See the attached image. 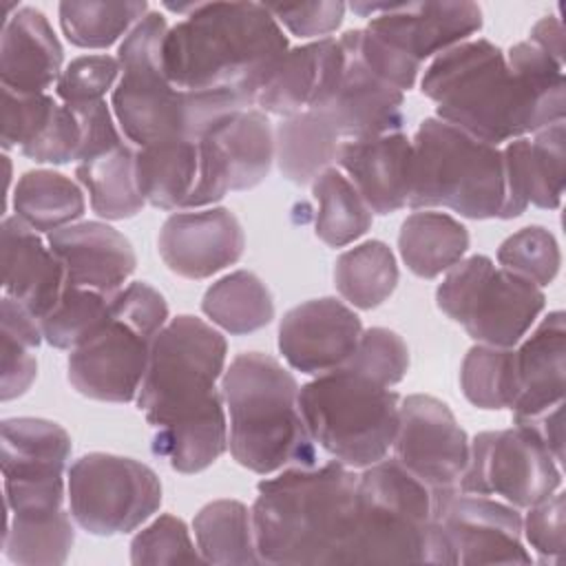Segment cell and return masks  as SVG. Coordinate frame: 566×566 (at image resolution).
Here are the masks:
<instances>
[{
  "label": "cell",
  "instance_id": "cell-1",
  "mask_svg": "<svg viewBox=\"0 0 566 566\" xmlns=\"http://www.w3.org/2000/svg\"><path fill=\"white\" fill-rule=\"evenodd\" d=\"M420 91L438 119L491 146L566 117L564 66L528 40L506 53L482 38L455 44L431 60Z\"/></svg>",
  "mask_w": 566,
  "mask_h": 566
},
{
  "label": "cell",
  "instance_id": "cell-2",
  "mask_svg": "<svg viewBox=\"0 0 566 566\" xmlns=\"http://www.w3.org/2000/svg\"><path fill=\"white\" fill-rule=\"evenodd\" d=\"M184 20L164 38L166 77L186 93H226L254 106V97L290 44L283 27L259 2L164 4Z\"/></svg>",
  "mask_w": 566,
  "mask_h": 566
},
{
  "label": "cell",
  "instance_id": "cell-3",
  "mask_svg": "<svg viewBox=\"0 0 566 566\" xmlns=\"http://www.w3.org/2000/svg\"><path fill=\"white\" fill-rule=\"evenodd\" d=\"M358 475L332 460L287 467L256 484L254 544L261 564H343Z\"/></svg>",
  "mask_w": 566,
  "mask_h": 566
},
{
  "label": "cell",
  "instance_id": "cell-4",
  "mask_svg": "<svg viewBox=\"0 0 566 566\" xmlns=\"http://www.w3.org/2000/svg\"><path fill=\"white\" fill-rule=\"evenodd\" d=\"M168 29L159 11H148L117 49L122 75L111 108L122 135L139 148L170 139L199 142L226 115L250 108L237 95L179 91L161 64Z\"/></svg>",
  "mask_w": 566,
  "mask_h": 566
},
{
  "label": "cell",
  "instance_id": "cell-5",
  "mask_svg": "<svg viewBox=\"0 0 566 566\" xmlns=\"http://www.w3.org/2000/svg\"><path fill=\"white\" fill-rule=\"evenodd\" d=\"M298 391L292 371L274 356L243 352L232 358L221 376V394L228 447L241 467L270 475L316 464V442L305 427Z\"/></svg>",
  "mask_w": 566,
  "mask_h": 566
},
{
  "label": "cell",
  "instance_id": "cell-6",
  "mask_svg": "<svg viewBox=\"0 0 566 566\" xmlns=\"http://www.w3.org/2000/svg\"><path fill=\"white\" fill-rule=\"evenodd\" d=\"M455 564L436 520L433 495L394 458L360 469L354 526L343 564Z\"/></svg>",
  "mask_w": 566,
  "mask_h": 566
},
{
  "label": "cell",
  "instance_id": "cell-7",
  "mask_svg": "<svg viewBox=\"0 0 566 566\" xmlns=\"http://www.w3.org/2000/svg\"><path fill=\"white\" fill-rule=\"evenodd\" d=\"M228 343L206 321L181 314L155 336L137 391V409L153 429L190 424L226 411L217 380L223 376Z\"/></svg>",
  "mask_w": 566,
  "mask_h": 566
},
{
  "label": "cell",
  "instance_id": "cell-8",
  "mask_svg": "<svg viewBox=\"0 0 566 566\" xmlns=\"http://www.w3.org/2000/svg\"><path fill=\"white\" fill-rule=\"evenodd\" d=\"M409 208H449L467 219H500L504 161L491 146L462 128L427 117L411 139Z\"/></svg>",
  "mask_w": 566,
  "mask_h": 566
},
{
  "label": "cell",
  "instance_id": "cell-9",
  "mask_svg": "<svg viewBox=\"0 0 566 566\" xmlns=\"http://www.w3.org/2000/svg\"><path fill=\"white\" fill-rule=\"evenodd\" d=\"M312 440L336 462L367 469L387 458L400 416V396L349 367L314 376L298 391Z\"/></svg>",
  "mask_w": 566,
  "mask_h": 566
},
{
  "label": "cell",
  "instance_id": "cell-10",
  "mask_svg": "<svg viewBox=\"0 0 566 566\" xmlns=\"http://www.w3.org/2000/svg\"><path fill=\"white\" fill-rule=\"evenodd\" d=\"M438 307L482 345L515 347L546 305L542 287L497 268L486 254L458 261L436 290Z\"/></svg>",
  "mask_w": 566,
  "mask_h": 566
},
{
  "label": "cell",
  "instance_id": "cell-11",
  "mask_svg": "<svg viewBox=\"0 0 566 566\" xmlns=\"http://www.w3.org/2000/svg\"><path fill=\"white\" fill-rule=\"evenodd\" d=\"M66 497L82 531L111 537L139 528L159 511L161 482L139 460L93 451L69 467Z\"/></svg>",
  "mask_w": 566,
  "mask_h": 566
},
{
  "label": "cell",
  "instance_id": "cell-12",
  "mask_svg": "<svg viewBox=\"0 0 566 566\" xmlns=\"http://www.w3.org/2000/svg\"><path fill=\"white\" fill-rule=\"evenodd\" d=\"M559 486L562 464L520 424L478 433L469 442V462L458 484L462 493L502 497L515 509H528Z\"/></svg>",
  "mask_w": 566,
  "mask_h": 566
},
{
  "label": "cell",
  "instance_id": "cell-13",
  "mask_svg": "<svg viewBox=\"0 0 566 566\" xmlns=\"http://www.w3.org/2000/svg\"><path fill=\"white\" fill-rule=\"evenodd\" d=\"M391 449L394 460L431 491L433 502L460 491L469 462V436L447 402L427 394L402 398Z\"/></svg>",
  "mask_w": 566,
  "mask_h": 566
},
{
  "label": "cell",
  "instance_id": "cell-14",
  "mask_svg": "<svg viewBox=\"0 0 566 566\" xmlns=\"http://www.w3.org/2000/svg\"><path fill=\"white\" fill-rule=\"evenodd\" d=\"M153 340V334L111 307V318L88 340L71 349L69 382L91 400L130 402L146 376Z\"/></svg>",
  "mask_w": 566,
  "mask_h": 566
},
{
  "label": "cell",
  "instance_id": "cell-15",
  "mask_svg": "<svg viewBox=\"0 0 566 566\" xmlns=\"http://www.w3.org/2000/svg\"><path fill=\"white\" fill-rule=\"evenodd\" d=\"M352 11L369 18L367 31L422 64L482 29L475 2H352Z\"/></svg>",
  "mask_w": 566,
  "mask_h": 566
},
{
  "label": "cell",
  "instance_id": "cell-16",
  "mask_svg": "<svg viewBox=\"0 0 566 566\" xmlns=\"http://www.w3.org/2000/svg\"><path fill=\"white\" fill-rule=\"evenodd\" d=\"M433 520L455 564H533L522 544V515L506 502L455 491L433 502Z\"/></svg>",
  "mask_w": 566,
  "mask_h": 566
},
{
  "label": "cell",
  "instance_id": "cell-17",
  "mask_svg": "<svg viewBox=\"0 0 566 566\" xmlns=\"http://www.w3.org/2000/svg\"><path fill=\"white\" fill-rule=\"evenodd\" d=\"M338 42L343 46L340 66L314 111L321 113L345 142L400 130L405 122V93L365 66L349 31H345Z\"/></svg>",
  "mask_w": 566,
  "mask_h": 566
},
{
  "label": "cell",
  "instance_id": "cell-18",
  "mask_svg": "<svg viewBox=\"0 0 566 566\" xmlns=\"http://www.w3.org/2000/svg\"><path fill=\"white\" fill-rule=\"evenodd\" d=\"M363 323L334 296L312 298L285 312L279 325V352L287 365L307 376L343 367L354 354Z\"/></svg>",
  "mask_w": 566,
  "mask_h": 566
},
{
  "label": "cell",
  "instance_id": "cell-19",
  "mask_svg": "<svg viewBox=\"0 0 566 566\" xmlns=\"http://www.w3.org/2000/svg\"><path fill=\"white\" fill-rule=\"evenodd\" d=\"M157 250L170 272L201 281L241 259L245 234L239 219L228 208L184 210L164 221Z\"/></svg>",
  "mask_w": 566,
  "mask_h": 566
},
{
  "label": "cell",
  "instance_id": "cell-20",
  "mask_svg": "<svg viewBox=\"0 0 566 566\" xmlns=\"http://www.w3.org/2000/svg\"><path fill=\"white\" fill-rule=\"evenodd\" d=\"M504 203L500 219L520 217L531 203L555 210L562 203L566 179V128L564 122L517 137L502 148Z\"/></svg>",
  "mask_w": 566,
  "mask_h": 566
},
{
  "label": "cell",
  "instance_id": "cell-21",
  "mask_svg": "<svg viewBox=\"0 0 566 566\" xmlns=\"http://www.w3.org/2000/svg\"><path fill=\"white\" fill-rule=\"evenodd\" d=\"M46 243L64 265V285L115 296L135 272L130 241L108 223L75 221L46 234Z\"/></svg>",
  "mask_w": 566,
  "mask_h": 566
},
{
  "label": "cell",
  "instance_id": "cell-22",
  "mask_svg": "<svg viewBox=\"0 0 566 566\" xmlns=\"http://www.w3.org/2000/svg\"><path fill=\"white\" fill-rule=\"evenodd\" d=\"M411 139L402 130L340 142L338 168L374 214H394L409 203Z\"/></svg>",
  "mask_w": 566,
  "mask_h": 566
},
{
  "label": "cell",
  "instance_id": "cell-23",
  "mask_svg": "<svg viewBox=\"0 0 566 566\" xmlns=\"http://www.w3.org/2000/svg\"><path fill=\"white\" fill-rule=\"evenodd\" d=\"M515 349L517 394L511 405L513 424H524L564 405L566 389V323L555 310L520 340Z\"/></svg>",
  "mask_w": 566,
  "mask_h": 566
},
{
  "label": "cell",
  "instance_id": "cell-24",
  "mask_svg": "<svg viewBox=\"0 0 566 566\" xmlns=\"http://www.w3.org/2000/svg\"><path fill=\"white\" fill-rule=\"evenodd\" d=\"M2 290L42 321L64 287V265L49 243L22 219L4 217L2 228Z\"/></svg>",
  "mask_w": 566,
  "mask_h": 566
},
{
  "label": "cell",
  "instance_id": "cell-25",
  "mask_svg": "<svg viewBox=\"0 0 566 566\" xmlns=\"http://www.w3.org/2000/svg\"><path fill=\"white\" fill-rule=\"evenodd\" d=\"M340 60L343 46L336 38L290 46L256 93L254 108L281 119L314 111L323 102Z\"/></svg>",
  "mask_w": 566,
  "mask_h": 566
},
{
  "label": "cell",
  "instance_id": "cell-26",
  "mask_svg": "<svg viewBox=\"0 0 566 566\" xmlns=\"http://www.w3.org/2000/svg\"><path fill=\"white\" fill-rule=\"evenodd\" d=\"M64 49L35 7H20L2 24L0 84L13 93H46L62 75Z\"/></svg>",
  "mask_w": 566,
  "mask_h": 566
},
{
  "label": "cell",
  "instance_id": "cell-27",
  "mask_svg": "<svg viewBox=\"0 0 566 566\" xmlns=\"http://www.w3.org/2000/svg\"><path fill=\"white\" fill-rule=\"evenodd\" d=\"M0 433L4 484L64 482L73 444L62 424L27 416L4 418Z\"/></svg>",
  "mask_w": 566,
  "mask_h": 566
},
{
  "label": "cell",
  "instance_id": "cell-28",
  "mask_svg": "<svg viewBox=\"0 0 566 566\" xmlns=\"http://www.w3.org/2000/svg\"><path fill=\"white\" fill-rule=\"evenodd\" d=\"M226 161L230 190L259 186L274 161V128L268 115L254 106L234 111L219 119L206 135Z\"/></svg>",
  "mask_w": 566,
  "mask_h": 566
},
{
  "label": "cell",
  "instance_id": "cell-29",
  "mask_svg": "<svg viewBox=\"0 0 566 566\" xmlns=\"http://www.w3.org/2000/svg\"><path fill=\"white\" fill-rule=\"evenodd\" d=\"M135 172L146 203L159 210H188L199 179V144L170 139L142 146L135 153Z\"/></svg>",
  "mask_w": 566,
  "mask_h": 566
},
{
  "label": "cell",
  "instance_id": "cell-30",
  "mask_svg": "<svg viewBox=\"0 0 566 566\" xmlns=\"http://www.w3.org/2000/svg\"><path fill=\"white\" fill-rule=\"evenodd\" d=\"M469 230L451 214L436 210L411 212L398 232V252L420 279H436L462 261Z\"/></svg>",
  "mask_w": 566,
  "mask_h": 566
},
{
  "label": "cell",
  "instance_id": "cell-31",
  "mask_svg": "<svg viewBox=\"0 0 566 566\" xmlns=\"http://www.w3.org/2000/svg\"><path fill=\"white\" fill-rule=\"evenodd\" d=\"M340 137L316 111L281 119L274 128V161L281 175L296 184H312L323 170L336 164Z\"/></svg>",
  "mask_w": 566,
  "mask_h": 566
},
{
  "label": "cell",
  "instance_id": "cell-32",
  "mask_svg": "<svg viewBox=\"0 0 566 566\" xmlns=\"http://www.w3.org/2000/svg\"><path fill=\"white\" fill-rule=\"evenodd\" d=\"M135 153L124 142L75 166V177L88 192L91 208L97 217L122 221L142 212L146 201L137 186Z\"/></svg>",
  "mask_w": 566,
  "mask_h": 566
},
{
  "label": "cell",
  "instance_id": "cell-33",
  "mask_svg": "<svg viewBox=\"0 0 566 566\" xmlns=\"http://www.w3.org/2000/svg\"><path fill=\"white\" fill-rule=\"evenodd\" d=\"M13 210L35 232H53L75 223L84 210V190L55 170H27L13 190Z\"/></svg>",
  "mask_w": 566,
  "mask_h": 566
},
{
  "label": "cell",
  "instance_id": "cell-34",
  "mask_svg": "<svg viewBox=\"0 0 566 566\" xmlns=\"http://www.w3.org/2000/svg\"><path fill=\"white\" fill-rule=\"evenodd\" d=\"M201 312L223 332L245 336L272 323L274 298L254 272L237 270L206 290Z\"/></svg>",
  "mask_w": 566,
  "mask_h": 566
},
{
  "label": "cell",
  "instance_id": "cell-35",
  "mask_svg": "<svg viewBox=\"0 0 566 566\" xmlns=\"http://www.w3.org/2000/svg\"><path fill=\"white\" fill-rule=\"evenodd\" d=\"M192 531L206 564H261L252 509L239 500H214L195 515Z\"/></svg>",
  "mask_w": 566,
  "mask_h": 566
},
{
  "label": "cell",
  "instance_id": "cell-36",
  "mask_svg": "<svg viewBox=\"0 0 566 566\" xmlns=\"http://www.w3.org/2000/svg\"><path fill=\"white\" fill-rule=\"evenodd\" d=\"M334 285L358 310L382 305L398 285V263L391 248L371 239L345 250L334 263Z\"/></svg>",
  "mask_w": 566,
  "mask_h": 566
},
{
  "label": "cell",
  "instance_id": "cell-37",
  "mask_svg": "<svg viewBox=\"0 0 566 566\" xmlns=\"http://www.w3.org/2000/svg\"><path fill=\"white\" fill-rule=\"evenodd\" d=\"M312 195L318 203L314 232L325 245L345 248L371 228L374 212L343 170L334 166L323 170L312 181Z\"/></svg>",
  "mask_w": 566,
  "mask_h": 566
},
{
  "label": "cell",
  "instance_id": "cell-38",
  "mask_svg": "<svg viewBox=\"0 0 566 566\" xmlns=\"http://www.w3.org/2000/svg\"><path fill=\"white\" fill-rule=\"evenodd\" d=\"M71 517L66 509L49 515H7L4 557L22 566L64 564L75 542Z\"/></svg>",
  "mask_w": 566,
  "mask_h": 566
},
{
  "label": "cell",
  "instance_id": "cell-39",
  "mask_svg": "<svg viewBox=\"0 0 566 566\" xmlns=\"http://www.w3.org/2000/svg\"><path fill=\"white\" fill-rule=\"evenodd\" d=\"M142 2H60L57 15L64 38L80 49H108L119 38H126L133 27L148 13Z\"/></svg>",
  "mask_w": 566,
  "mask_h": 566
},
{
  "label": "cell",
  "instance_id": "cell-40",
  "mask_svg": "<svg viewBox=\"0 0 566 566\" xmlns=\"http://www.w3.org/2000/svg\"><path fill=\"white\" fill-rule=\"evenodd\" d=\"M228 449L226 411L170 429H155L153 455L161 458L177 473H199L217 462Z\"/></svg>",
  "mask_w": 566,
  "mask_h": 566
},
{
  "label": "cell",
  "instance_id": "cell-41",
  "mask_svg": "<svg viewBox=\"0 0 566 566\" xmlns=\"http://www.w3.org/2000/svg\"><path fill=\"white\" fill-rule=\"evenodd\" d=\"M460 389L478 409H511L517 394L515 349L473 345L460 367Z\"/></svg>",
  "mask_w": 566,
  "mask_h": 566
},
{
  "label": "cell",
  "instance_id": "cell-42",
  "mask_svg": "<svg viewBox=\"0 0 566 566\" xmlns=\"http://www.w3.org/2000/svg\"><path fill=\"white\" fill-rule=\"evenodd\" d=\"M113 298L102 292L64 285L53 310L40 321L44 340L55 349H75L111 318Z\"/></svg>",
  "mask_w": 566,
  "mask_h": 566
},
{
  "label": "cell",
  "instance_id": "cell-43",
  "mask_svg": "<svg viewBox=\"0 0 566 566\" xmlns=\"http://www.w3.org/2000/svg\"><path fill=\"white\" fill-rule=\"evenodd\" d=\"M497 263L537 287H544L555 281L562 265V252L548 228L526 226L500 243Z\"/></svg>",
  "mask_w": 566,
  "mask_h": 566
},
{
  "label": "cell",
  "instance_id": "cell-44",
  "mask_svg": "<svg viewBox=\"0 0 566 566\" xmlns=\"http://www.w3.org/2000/svg\"><path fill=\"white\" fill-rule=\"evenodd\" d=\"M343 367H349L385 387H394L407 376L409 347L394 329L369 327L363 329L354 354Z\"/></svg>",
  "mask_w": 566,
  "mask_h": 566
},
{
  "label": "cell",
  "instance_id": "cell-45",
  "mask_svg": "<svg viewBox=\"0 0 566 566\" xmlns=\"http://www.w3.org/2000/svg\"><path fill=\"white\" fill-rule=\"evenodd\" d=\"M133 564H195L203 562L199 548L190 539L184 520L164 513L130 542Z\"/></svg>",
  "mask_w": 566,
  "mask_h": 566
},
{
  "label": "cell",
  "instance_id": "cell-46",
  "mask_svg": "<svg viewBox=\"0 0 566 566\" xmlns=\"http://www.w3.org/2000/svg\"><path fill=\"white\" fill-rule=\"evenodd\" d=\"M122 75L119 60L113 55H80L71 60L57 84L55 95L66 106H82L104 99V95L117 84Z\"/></svg>",
  "mask_w": 566,
  "mask_h": 566
},
{
  "label": "cell",
  "instance_id": "cell-47",
  "mask_svg": "<svg viewBox=\"0 0 566 566\" xmlns=\"http://www.w3.org/2000/svg\"><path fill=\"white\" fill-rule=\"evenodd\" d=\"M57 102L49 93H13L2 88V148H24L49 124Z\"/></svg>",
  "mask_w": 566,
  "mask_h": 566
},
{
  "label": "cell",
  "instance_id": "cell-48",
  "mask_svg": "<svg viewBox=\"0 0 566 566\" xmlns=\"http://www.w3.org/2000/svg\"><path fill=\"white\" fill-rule=\"evenodd\" d=\"M522 535L539 555L542 564H562L566 553V497L555 491L551 497L526 509Z\"/></svg>",
  "mask_w": 566,
  "mask_h": 566
},
{
  "label": "cell",
  "instance_id": "cell-49",
  "mask_svg": "<svg viewBox=\"0 0 566 566\" xmlns=\"http://www.w3.org/2000/svg\"><path fill=\"white\" fill-rule=\"evenodd\" d=\"M82 148V128L75 113L66 104H57L53 117L42 133L20 153L38 164H69L77 161Z\"/></svg>",
  "mask_w": 566,
  "mask_h": 566
},
{
  "label": "cell",
  "instance_id": "cell-50",
  "mask_svg": "<svg viewBox=\"0 0 566 566\" xmlns=\"http://www.w3.org/2000/svg\"><path fill=\"white\" fill-rule=\"evenodd\" d=\"M349 38L360 60L365 62V66L374 71L380 80H385L387 84L396 86L402 93L413 88L422 64L409 60L407 55H402L400 51H396L394 46H389L367 29H354L349 31Z\"/></svg>",
  "mask_w": 566,
  "mask_h": 566
},
{
  "label": "cell",
  "instance_id": "cell-51",
  "mask_svg": "<svg viewBox=\"0 0 566 566\" xmlns=\"http://www.w3.org/2000/svg\"><path fill=\"white\" fill-rule=\"evenodd\" d=\"M265 7L276 18V22L285 27L292 35L318 38V40L329 38V33H334L343 24L345 9H347V4L340 0L296 2V4L270 2Z\"/></svg>",
  "mask_w": 566,
  "mask_h": 566
},
{
  "label": "cell",
  "instance_id": "cell-52",
  "mask_svg": "<svg viewBox=\"0 0 566 566\" xmlns=\"http://www.w3.org/2000/svg\"><path fill=\"white\" fill-rule=\"evenodd\" d=\"M69 108L75 113L82 128V148H80L77 164L124 144V135L115 124L117 119L104 99L82 104V106H69Z\"/></svg>",
  "mask_w": 566,
  "mask_h": 566
},
{
  "label": "cell",
  "instance_id": "cell-53",
  "mask_svg": "<svg viewBox=\"0 0 566 566\" xmlns=\"http://www.w3.org/2000/svg\"><path fill=\"white\" fill-rule=\"evenodd\" d=\"M38 374V360L33 347L24 340L2 332V376H0V398L13 400L31 387Z\"/></svg>",
  "mask_w": 566,
  "mask_h": 566
},
{
  "label": "cell",
  "instance_id": "cell-54",
  "mask_svg": "<svg viewBox=\"0 0 566 566\" xmlns=\"http://www.w3.org/2000/svg\"><path fill=\"white\" fill-rule=\"evenodd\" d=\"M528 42L539 46L546 55L564 66V29L555 15H544L539 22H535Z\"/></svg>",
  "mask_w": 566,
  "mask_h": 566
}]
</instances>
